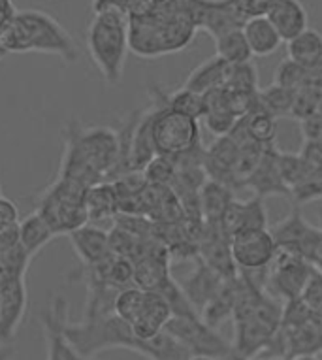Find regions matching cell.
<instances>
[{
    "label": "cell",
    "mask_w": 322,
    "mask_h": 360,
    "mask_svg": "<svg viewBox=\"0 0 322 360\" xmlns=\"http://www.w3.org/2000/svg\"><path fill=\"white\" fill-rule=\"evenodd\" d=\"M160 0H123L124 12L129 15V19H140L151 15L157 10Z\"/></svg>",
    "instance_id": "obj_39"
},
{
    "label": "cell",
    "mask_w": 322,
    "mask_h": 360,
    "mask_svg": "<svg viewBox=\"0 0 322 360\" xmlns=\"http://www.w3.org/2000/svg\"><path fill=\"white\" fill-rule=\"evenodd\" d=\"M302 300L307 304L311 311L316 313V311H322V272L321 270H313L311 274L309 281L305 285L304 292L300 296Z\"/></svg>",
    "instance_id": "obj_38"
},
{
    "label": "cell",
    "mask_w": 322,
    "mask_h": 360,
    "mask_svg": "<svg viewBox=\"0 0 322 360\" xmlns=\"http://www.w3.org/2000/svg\"><path fill=\"white\" fill-rule=\"evenodd\" d=\"M294 360H318V356L316 354H309V356H298V359Z\"/></svg>",
    "instance_id": "obj_45"
},
{
    "label": "cell",
    "mask_w": 322,
    "mask_h": 360,
    "mask_svg": "<svg viewBox=\"0 0 322 360\" xmlns=\"http://www.w3.org/2000/svg\"><path fill=\"white\" fill-rule=\"evenodd\" d=\"M316 113H321V115H322V101H321V106H318V112H316Z\"/></svg>",
    "instance_id": "obj_50"
},
{
    "label": "cell",
    "mask_w": 322,
    "mask_h": 360,
    "mask_svg": "<svg viewBox=\"0 0 322 360\" xmlns=\"http://www.w3.org/2000/svg\"><path fill=\"white\" fill-rule=\"evenodd\" d=\"M230 65L224 63L221 57H210L207 60H204L202 65H198L191 74L187 76L183 87L193 91V93H198V95H205L210 91H215V89L224 87L226 83V77H228Z\"/></svg>",
    "instance_id": "obj_24"
},
{
    "label": "cell",
    "mask_w": 322,
    "mask_h": 360,
    "mask_svg": "<svg viewBox=\"0 0 322 360\" xmlns=\"http://www.w3.org/2000/svg\"><path fill=\"white\" fill-rule=\"evenodd\" d=\"M10 359V349L4 345V347H0V360H8Z\"/></svg>",
    "instance_id": "obj_44"
},
{
    "label": "cell",
    "mask_w": 322,
    "mask_h": 360,
    "mask_svg": "<svg viewBox=\"0 0 322 360\" xmlns=\"http://www.w3.org/2000/svg\"><path fill=\"white\" fill-rule=\"evenodd\" d=\"M87 49L105 83L117 85L123 79L130 51L129 15L121 4L93 6L87 29Z\"/></svg>",
    "instance_id": "obj_6"
},
{
    "label": "cell",
    "mask_w": 322,
    "mask_h": 360,
    "mask_svg": "<svg viewBox=\"0 0 322 360\" xmlns=\"http://www.w3.org/2000/svg\"><path fill=\"white\" fill-rule=\"evenodd\" d=\"M241 30H243L247 44L251 48L252 57H270L281 48L283 38L266 15L247 19V23L243 25Z\"/></svg>",
    "instance_id": "obj_23"
},
{
    "label": "cell",
    "mask_w": 322,
    "mask_h": 360,
    "mask_svg": "<svg viewBox=\"0 0 322 360\" xmlns=\"http://www.w3.org/2000/svg\"><path fill=\"white\" fill-rule=\"evenodd\" d=\"M288 59L309 68L322 60V34L315 29H305L296 38L287 41Z\"/></svg>",
    "instance_id": "obj_27"
},
{
    "label": "cell",
    "mask_w": 322,
    "mask_h": 360,
    "mask_svg": "<svg viewBox=\"0 0 322 360\" xmlns=\"http://www.w3.org/2000/svg\"><path fill=\"white\" fill-rule=\"evenodd\" d=\"M300 130L304 140H322V115L315 113L311 117L300 121Z\"/></svg>",
    "instance_id": "obj_41"
},
{
    "label": "cell",
    "mask_w": 322,
    "mask_h": 360,
    "mask_svg": "<svg viewBox=\"0 0 322 360\" xmlns=\"http://www.w3.org/2000/svg\"><path fill=\"white\" fill-rule=\"evenodd\" d=\"M292 198L294 206H304V204H311V202H316L322 198V168H316L313 170L304 184L300 185L298 189L292 191Z\"/></svg>",
    "instance_id": "obj_37"
},
{
    "label": "cell",
    "mask_w": 322,
    "mask_h": 360,
    "mask_svg": "<svg viewBox=\"0 0 322 360\" xmlns=\"http://www.w3.org/2000/svg\"><path fill=\"white\" fill-rule=\"evenodd\" d=\"M196 27L185 0H160L157 10L140 19H129L130 51L141 59H158L191 46Z\"/></svg>",
    "instance_id": "obj_4"
},
{
    "label": "cell",
    "mask_w": 322,
    "mask_h": 360,
    "mask_svg": "<svg viewBox=\"0 0 322 360\" xmlns=\"http://www.w3.org/2000/svg\"><path fill=\"white\" fill-rule=\"evenodd\" d=\"M277 155L279 149L277 146H268L264 149L262 159L252 170V174L247 177L245 189L252 191V196L258 198H268V196H281V198H290V191L283 181L279 165H277Z\"/></svg>",
    "instance_id": "obj_16"
},
{
    "label": "cell",
    "mask_w": 322,
    "mask_h": 360,
    "mask_svg": "<svg viewBox=\"0 0 322 360\" xmlns=\"http://www.w3.org/2000/svg\"><path fill=\"white\" fill-rule=\"evenodd\" d=\"M240 290L236 300L232 323V351L240 360L257 359L264 353L281 328L283 306L266 287L258 285L247 272L238 274Z\"/></svg>",
    "instance_id": "obj_3"
},
{
    "label": "cell",
    "mask_w": 322,
    "mask_h": 360,
    "mask_svg": "<svg viewBox=\"0 0 322 360\" xmlns=\"http://www.w3.org/2000/svg\"><path fill=\"white\" fill-rule=\"evenodd\" d=\"M68 238L74 253L82 260L83 268L100 264L113 255L110 248V231H105L104 226L87 223L76 232H72Z\"/></svg>",
    "instance_id": "obj_18"
},
{
    "label": "cell",
    "mask_w": 322,
    "mask_h": 360,
    "mask_svg": "<svg viewBox=\"0 0 322 360\" xmlns=\"http://www.w3.org/2000/svg\"><path fill=\"white\" fill-rule=\"evenodd\" d=\"M221 229L228 238L243 231H262L268 229V213L264 206L262 198L252 196L249 200H238L234 198L232 204L226 207L223 219H221Z\"/></svg>",
    "instance_id": "obj_17"
},
{
    "label": "cell",
    "mask_w": 322,
    "mask_h": 360,
    "mask_svg": "<svg viewBox=\"0 0 322 360\" xmlns=\"http://www.w3.org/2000/svg\"><path fill=\"white\" fill-rule=\"evenodd\" d=\"M143 177L149 185H160V187H172L176 177V165L170 157L157 155L149 165L143 168Z\"/></svg>",
    "instance_id": "obj_35"
},
{
    "label": "cell",
    "mask_w": 322,
    "mask_h": 360,
    "mask_svg": "<svg viewBox=\"0 0 322 360\" xmlns=\"http://www.w3.org/2000/svg\"><path fill=\"white\" fill-rule=\"evenodd\" d=\"M240 159V143L236 142L234 136L215 138V142L205 149L204 155V170L207 179L226 185L228 189L240 191V184L236 177Z\"/></svg>",
    "instance_id": "obj_14"
},
{
    "label": "cell",
    "mask_w": 322,
    "mask_h": 360,
    "mask_svg": "<svg viewBox=\"0 0 322 360\" xmlns=\"http://www.w3.org/2000/svg\"><path fill=\"white\" fill-rule=\"evenodd\" d=\"M298 153L315 170L322 168V140H302V148H300Z\"/></svg>",
    "instance_id": "obj_40"
},
{
    "label": "cell",
    "mask_w": 322,
    "mask_h": 360,
    "mask_svg": "<svg viewBox=\"0 0 322 360\" xmlns=\"http://www.w3.org/2000/svg\"><path fill=\"white\" fill-rule=\"evenodd\" d=\"M87 191L76 181L57 177L40 195L34 212L40 213L55 236H70L89 223L85 210Z\"/></svg>",
    "instance_id": "obj_8"
},
{
    "label": "cell",
    "mask_w": 322,
    "mask_h": 360,
    "mask_svg": "<svg viewBox=\"0 0 322 360\" xmlns=\"http://www.w3.org/2000/svg\"><path fill=\"white\" fill-rule=\"evenodd\" d=\"M266 18L276 27L283 41H290L292 38L309 29V15L300 0H273L268 8Z\"/></svg>",
    "instance_id": "obj_20"
},
{
    "label": "cell",
    "mask_w": 322,
    "mask_h": 360,
    "mask_svg": "<svg viewBox=\"0 0 322 360\" xmlns=\"http://www.w3.org/2000/svg\"><path fill=\"white\" fill-rule=\"evenodd\" d=\"M143 304H146V290H141L140 287L134 285V287H129L119 292L115 304H113V313L124 323L134 325L141 315Z\"/></svg>",
    "instance_id": "obj_32"
},
{
    "label": "cell",
    "mask_w": 322,
    "mask_h": 360,
    "mask_svg": "<svg viewBox=\"0 0 322 360\" xmlns=\"http://www.w3.org/2000/svg\"><path fill=\"white\" fill-rule=\"evenodd\" d=\"M2 285H4V281H0V304H2Z\"/></svg>",
    "instance_id": "obj_48"
},
{
    "label": "cell",
    "mask_w": 322,
    "mask_h": 360,
    "mask_svg": "<svg viewBox=\"0 0 322 360\" xmlns=\"http://www.w3.org/2000/svg\"><path fill=\"white\" fill-rule=\"evenodd\" d=\"M316 215H318V223H321V229H322V207L321 210H316Z\"/></svg>",
    "instance_id": "obj_46"
},
{
    "label": "cell",
    "mask_w": 322,
    "mask_h": 360,
    "mask_svg": "<svg viewBox=\"0 0 322 360\" xmlns=\"http://www.w3.org/2000/svg\"><path fill=\"white\" fill-rule=\"evenodd\" d=\"M0 198H2V195H0Z\"/></svg>",
    "instance_id": "obj_51"
},
{
    "label": "cell",
    "mask_w": 322,
    "mask_h": 360,
    "mask_svg": "<svg viewBox=\"0 0 322 360\" xmlns=\"http://www.w3.org/2000/svg\"><path fill=\"white\" fill-rule=\"evenodd\" d=\"M119 132L110 127H85L72 119L65 129V153L59 176L91 189L113 181L119 168Z\"/></svg>",
    "instance_id": "obj_2"
},
{
    "label": "cell",
    "mask_w": 322,
    "mask_h": 360,
    "mask_svg": "<svg viewBox=\"0 0 322 360\" xmlns=\"http://www.w3.org/2000/svg\"><path fill=\"white\" fill-rule=\"evenodd\" d=\"M85 210H87V217L91 224L102 226L104 221L117 219L119 196L115 185L112 181H102L98 185H93L85 196Z\"/></svg>",
    "instance_id": "obj_22"
},
{
    "label": "cell",
    "mask_w": 322,
    "mask_h": 360,
    "mask_svg": "<svg viewBox=\"0 0 322 360\" xmlns=\"http://www.w3.org/2000/svg\"><path fill=\"white\" fill-rule=\"evenodd\" d=\"M149 96L155 104L151 136L157 155L174 159L202 146L198 121L172 110L168 106V93L165 89L160 85H153L149 89Z\"/></svg>",
    "instance_id": "obj_7"
},
{
    "label": "cell",
    "mask_w": 322,
    "mask_h": 360,
    "mask_svg": "<svg viewBox=\"0 0 322 360\" xmlns=\"http://www.w3.org/2000/svg\"><path fill=\"white\" fill-rule=\"evenodd\" d=\"M230 251L238 270L255 272L270 268L277 255V245L270 229L243 231L230 238Z\"/></svg>",
    "instance_id": "obj_11"
},
{
    "label": "cell",
    "mask_w": 322,
    "mask_h": 360,
    "mask_svg": "<svg viewBox=\"0 0 322 360\" xmlns=\"http://www.w3.org/2000/svg\"><path fill=\"white\" fill-rule=\"evenodd\" d=\"M224 360H240V359H238V356H234V354H232V356H228V359H224Z\"/></svg>",
    "instance_id": "obj_49"
},
{
    "label": "cell",
    "mask_w": 322,
    "mask_h": 360,
    "mask_svg": "<svg viewBox=\"0 0 322 360\" xmlns=\"http://www.w3.org/2000/svg\"><path fill=\"white\" fill-rule=\"evenodd\" d=\"M188 360H224V359H215V356H210V354H191Z\"/></svg>",
    "instance_id": "obj_43"
},
{
    "label": "cell",
    "mask_w": 322,
    "mask_h": 360,
    "mask_svg": "<svg viewBox=\"0 0 322 360\" xmlns=\"http://www.w3.org/2000/svg\"><path fill=\"white\" fill-rule=\"evenodd\" d=\"M315 229L316 226H313V224L305 221L300 206H294L279 223L271 226L270 232L273 240H276L277 249H287V251H292V253L300 255V249L309 240V236L313 234Z\"/></svg>",
    "instance_id": "obj_21"
},
{
    "label": "cell",
    "mask_w": 322,
    "mask_h": 360,
    "mask_svg": "<svg viewBox=\"0 0 322 360\" xmlns=\"http://www.w3.org/2000/svg\"><path fill=\"white\" fill-rule=\"evenodd\" d=\"M305 66L298 65L296 60L292 59H283L279 63V66L276 68V76H273V83L279 85L283 89H288V91H298L302 82L305 77Z\"/></svg>",
    "instance_id": "obj_36"
},
{
    "label": "cell",
    "mask_w": 322,
    "mask_h": 360,
    "mask_svg": "<svg viewBox=\"0 0 322 360\" xmlns=\"http://www.w3.org/2000/svg\"><path fill=\"white\" fill-rule=\"evenodd\" d=\"M63 332L72 347L87 359H94L110 349H127L147 360H188L191 356L188 349L168 332H160L153 340L143 342L136 336L132 326L119 319L115 313L102 317H82L77 323L66 319Z\"/></svg>",
    "instance_id": "obj_1"
},
{
    "label": "cell",
    "mask_w": 322,
    "mask_h": 360,
    "mask_svg": "<svg viewBox=\"0 0 322 360\" xmlns=\"http://www.w3.org/2000/svg\"><path fill=\"white\" fill-rule=\"evenodd\" d=\"M18 226V207L6 198H0V231Z\"/></svg>",
    "instance_id": "obj_42"
},
{
    "label": "cell",
    "mask_w": 322,
    "mask_h": 360,
    "mask_svg": "<svg viewBox=\"0 0 322 360\" xmlns=\"http://www.w3.org/2000/svg\"><path fill=\"white\" fill-rule=\"evenodd\" d=\"M249 360H287V359H260V356H257V359H249Z\"/></svg>",
    "instance_id": "obj_47"
},
{
    "label": "cell",
    "mask_w": 322,
    "mask_h": 360,
    "mask_svg": "<svg viewBox=\"0 0 322 360\" xmlns=\"http://www.w3.org/2000/svg\"><path fill=\"white\" fill-rule=\"evenodd\" d=\"M168 106L179 113H185L193 119H202L205 113V102L204 95L193 93L185 87H179L176 91L168 93Z\"/></svg>",
    "instance_id": "obj_34"
},
{
    "label": "cell",
    "mask_w": 322,
    "mask_h": 360,
    "mask_svg": "<svg viewBox=\"0 0 322 360\" xmlns=\"http://www.w3.org/2000/svg\"><path fill=\"white\" fill-rule=\"evenodd\" d=\"M240 123L245 129L247 136L260 146H273L276 143V119L271 117L270 113L264 112L260 106L240 117Z\"/></svg>",
    "instance_id": "obj_28"
},
{
    "label": "cell",
    "mask_w": 322,
    "mask_h": 360,
    "mask_svg": "<svg viewBox=\"0 0 322 360\" xmlns=\"http://www.w3.org/2000/svg\"><path fill=\"white\" fill-rule=\"evenodd\" d=\"M313 270L315 268L304 257L287 251V249H277L276 259L268 270L266 290L271 296H276L277 300L283 302L300 298Z\"/></svg>",
    "instance_id": "obj_9"
},
{
    "label": "cell",
    "mask_w": 322,
    "mask_h": 360,
    "mask_svg": "<svg viewBox=\"0 0 322 360\" xmlns=\"http://www.w3.org/2000/svg\"><path fill=\"white\" fill-rule=\"evenodd\" d=\"M68 319V309L63 296H53L49 306L41 313V332L46 342V360H93L83 356L66 340L63 326Z\"/></svg>",
    "instance_id": "obj_13"
},
{
    "label": "cell",
    "mask_w": 322,
    "mask_h": 360,
    "mask_svg": "<svg viewBox=\"0 0 322 360\" xmlns=\"http://www.w3.org/2000/svg\"><path fill=\"white\" fill-rule=\"evenodd\" d=\"M224 89L230 93H257L260 91L258 70L255 63L249 60V63H241V65H230Z\"/></svg>",
    "instance_id": "obj_33"
},
{
    "label": "cell",
    "mask_w": 322,
    "mask_h": 360,
    "mask_svg": "<svg viewBox=\"0 0 322 360\" xmlns=\"http://www.w3.org/2000/svg\"><path fill=\"white\" fill-rule=\"evenodd\" d=\"M224 281H226V278H223L221 274H217L213 268H210L205 262L198 259L196 260V268L179 285H181L187 300L191 302V306L200 315L202 309L217 296Z\"/></svg>",
    "instance_id": "obj_19"
},
{
    "label": "cell",
    "mask_w": 322,
    "mask_h": 360,
    "mask_svg": "<svg viewBox=\"0 0 322 360\" xmlns=\"http://www.w3.org/2000/svg\"><path fill=\"white\" fill-rule=\"evenodd\" d=\"M215 49H217V57H221L228 65H241L252 59L251 48L241 29L215 38Z\"/></svg>",
    "instance_id": "obj_29"
},
{
    "label": "cell",
    "mask_w": 322,
    "mask_h": 360,
    "mask_svg": "<svg viewBox=\"0 0 322 360\" xmlns=\"http://www.w3.org/2000/svg\"><path fill=\"white\" fill-rule=\"evenodd\" d=\"M53 238H57L49 224L41 219L40 213H30L21 223H18V240L29 259L36 257Z\"/></svg>",
    "instance_id": "obj_26"
},
{
    "label": "cell",
    "mask_w": 322,
    "mask_h": 360,
    "mask_svg": "<svg viewBox=\"0 0 322 360\" xmlns=\"http://www.w3.org/2000/svg\"><path fill=\"white\" fill-rule=\"evenodd\" d=\"M165 332L185 345L191 354H210L215 359H228L234 354L228 343L215 328H211L200 317H172Z\"/></svg>",
    "instance_id": "obj_10"
},
{
    "label": "cell",
    "mask_w": 322,
    "mask_h": 360,
    "mask_svg": "<svg viewBox=\"0 0 322 360\" xmlns=\"http://www.w3.org/2000/svg\"><path fill=\"white\" fill-rule=\"evenodd\" d=\"M277 165H279V172H281V177L287 189L296 191L300 185L304 184L305 179L313 174V166L307 165V160L302 157L300 153H285L279 149V155H277Z\"/></svg>",
    "instance_id": "obj_30"
},
{
    "label": "cell",
    "mask_w": 322,
    "mask_h": 360,
    "mask_svg": "<svg viewBox=\"0 0 322 360\" xmlns=\"http://www.w3.org/2000/svg\"><path fill=\"white\" fill-rule=\"evenodd\" d=\"M234 198V191L228 189L226 185L207 179L200 189V210H202L204 223H221L226 207L232 204Z\"/></svg>",
    "instance_id": "obj_25"
},
{
    "label": "cell",
    "mask_w": 322,
    "mask_h": 360,
    "mask_svg": "<svg viewBox=\"0 0 322 360\" xmlns=\"http://www.w3.org/2000/svg\"><path fill=\"white\" fill-rule=\"evenodd\" d=\"M247 19L240 0H196V30H204L213 40L232 30L243 29Z\"/></svg>",
    "instance_id": "obj_12"
},
{
    "label": "cell",
    "mask_w": 322,
    "mask_h": 360,
    "mask_svg": "<svg viewBox=\"0 0 322 360\" xmlns=\"http://www.w3.org/2000/svg\"><path fill=\"white\" fill-rule=\"evenodd\" d=\"M27 285L25 276H12L2 285V304H0V347L12 342L18 334L27 313Z\"/></svg>",
    "instance_id": "obj_15"
},
{
    "label": "cell",
    "mask_w": 322,
    "mask_h": 360,
    "mask_svg": "<svg viewBox=\"0 0 322 360\" xmlns=\"http://www.w3.org/2000/svg\"><path fill=\"white\" fill-rule=\"evenodd\" d=\"M258 101H260V108L264 112L270 113L273 119L292 115L294 91H288V89H283L276 83H271L270 87L260 89Z\"/></svg>",
    "instance_id": "obj_31"
},
{
    "label": "cell",
    "mask_w": 322,
    "mask_h": 360,
    "mask_svg": "<svg viewBox=\"0 0 322 360\" xmlns=\"http://www.w3.org/2000/svg\"><path fill=\"white\" fill-rule=\"evenodd\" d=\"M0 53H46L65 63L79 59V48L68 30L41 10H19L0 34Z\"/></svg>",
    "instance_id": "obj_5"
}]
</instances>
